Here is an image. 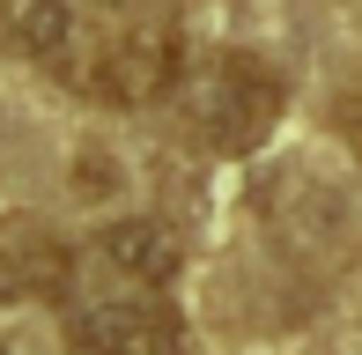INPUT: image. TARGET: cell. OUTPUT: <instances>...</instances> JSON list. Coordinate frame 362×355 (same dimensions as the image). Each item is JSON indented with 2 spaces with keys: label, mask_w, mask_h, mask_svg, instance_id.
Here are the masks:
<instances>
[{
  "label": "cell",
  "mask_w": 362,
  "mask_h": 355,
  "mask_svg": "<svg viewBox=\"0 0 362 355\" xmlns=\"http://www.w3.org/2000/svg\"><path fill=\"white\" fill-rule=\"evenodd\" d=\"M74 281V252L52 222L8 215L0 222V303H59Z\"/></svg>",
  "instance_id": "cell-4"
},
{
  "label": "cell",
  "mask_w": 362,
  "mask_h": 355,
  "mask_svg": "<svg viewBox=\"0 0 362 355\" xmlns=\"http://www.w3.org/2000/svg\"><path fill=\"white\" fill-rule=\"evenodd\" d=\"M111 8H177V0H111Z\"/></svg>",
  "instance_id": "cell-8"
},
{
  "label": "cell",
  "mask_w": 362,
  "mask_h": 355,
  "mask_svg": "<svg viewBox=\"0 0 362 355\" xmlns=\"http://www.w3.org/2000/svg\"><path fill=\"white\" fill-rule=\"evenodd\" d=\"M0 355H8V348H0Z\"/></svg>",
  "instance_id": "cell-9"
},
{
  "label": "cell",
  "mask_w": 362,
  "mask_h": 355,
  "mask_svg": "<svg viewBox=\"0 0 362 355\" xmlns=\"http://www.w3.org/2000/svg\"><path fill=\"white\" fill-rule=\"evenodd\" d=\"M0 30H8L30 59H59L74 45V8L67 0H0Z\"/></svg>",
  "instance_id": "cell-6"
},
{
  "label": "cell",
  "mask_w": 362,
  "mask_h": 355,
  "mask_svg": "<svg viewBox=\"0 0 362 355\" xmlns=\"http://www.w3.org/2000/svg\"><path fill=\"white\" fill-rule=\"evenodd\" d=\"M333 119H340V134H348V149L362 156V89H348V96H340V104H333Z\"/></svg>",
  "instance_id": "cell-7"
},
{
  "label": "cell",
  "mask_w": 362,
  "mask_h": 355,
  "mask_svg": "<svg viewBox=\"0 0 362 355\" xmlns=\"http://www.w3.org/2000/svg\"><path fill=\"white\" fill-rule=\"evenodd\" d=\"M177 74H185V45H177V30H170V23H141V30L111 37L104 52L89 59L81 89H89L96 104L148 111V104H163V96L177 89Z\"/></svg>",
  "instance_id": "cell-2"
},
{
  "label": "cell",
  "mask_w": 362,
  "mask_h": 355,
  "mask_svg": "<svg viewBox=\"0 0 362 355\" xmlns=\"http://www.w3.org/2000/svg\"><path fill=\"white\" fill-rule=\"evenodd\" d=\"M67 348L74 355H177L185 326L163 296H104L67 318Z\"/></svg>",
  "instance_id": "cell-3"
},
{
  "label": "cell",
  "mask_w": 362,
  "mask_h": 355,
  "mask_svg": "<svg viewBox=\"0 0 362 355\" xmlns=\"http://www.w3.org/2000/svg\"><path fill=\"white\" fill-rule=\"evenodd\" d=\"M96 245H104L111 274H126V281H141V289H170L177 267H185L177 230H170V222H156V215H126V222H111Z\"/></svg>",
  "instance_id": "cell-5"
},
{
  "label": "cell",
  "mask_w": 362,
  "mask_h": 355,
  "mask_svg": "<svg viewBox=\"0 0 362 355\" xmlns=\"http://www.w3.org/2000/svg\"><path fill=\"white\" fill-rule=\"evenodd\" d=\"M281 104H288V89H281V74H274L267 59L222 52L215 67L200 74V89H192V126H200V141L215 156H252L259 141L274 134Z\"/></svg>",
  "instance_id": "cell-1"
}]
</instances>
